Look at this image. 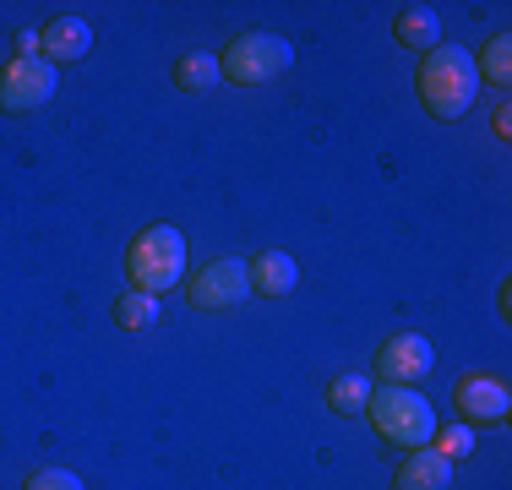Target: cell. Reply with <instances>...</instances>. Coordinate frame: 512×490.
<instances>
[{
    "label": "cell",
    "mask_w": 512,
    "mask_h": 490,
    "mask_svg": "<svg viewBox=\"0 0 512 490\" xmlns=\"http://www.w3.org/2000/svg\"><path fill=\"white\" fill-rule=\"evenodd\" d=\"M55 98V66L44 55H17L0 66V115H33Z\"/></svg>",
    "instance_id": "5"
},
{
    "label": "cell",
    "mask_w": 512,
    "mask_h": 490,
    "mask_svg": "<svg viewBox=\"0 0 512 490\" xmlns=\"http://www.w3.org/2000/svg\"><path fill=\"white\" fill-rule=\"evenodd\" d=\"M431 365H436V349L425 333H393L376 349V376H382L387 387H414Z\"/></svg>",
    "instance_id": "8"
},
{
    "label": "cell",
    "mask_w": 512,
    "mask_h": 490,
    "mask_svg": "<svg viewBox=\"0 0 512 490\" xmlns=\"http://www.w3.org/2000/svg\"><path fill=\"white\" fill-rule=\"evenodd\" d=\"M246 278L262 300H284V294L300 284V262L289 251H256L246 262Z\"/></svg>",
    "instance_id": "10"
},
{
    "label": "cell",
    "mask_w": 512,
    "mask_h": 490,
    "mask_svg": "<svg viewBox=\"0 0 512 490\" xmlns=\"http://www.w3.org/2000/svg\"><path fill=\"white\" fill-rule=\"evenodd\" d=\"M365 414H371L376 436L393 441V447H431L436 436V409L420 398L414 387H371V398H365Z\"/></svg>",
    "instance_id": "3"
},
{
    "label": "cell",
    "mask_w": 512,
    "mask_h": 490,
    "mask_svg": "<svg viewBox=\"0 0 512 490\" xmlns=\"http://www.w3.org/2000/svg\"><path fill=\"white\" fill-rule=\"evenodd\" d=\"M447 485H453V463L436 447H414L398 463V480H393V490H447Z\"/></svg>",
    "instance_id": "11"
},
{
    "label": "cell",
    "mask_w": 512,
    "mask_h": 490,
    "mask_svg": "<svg viewBox=\"0 0 512 490\" xmlns=\"http://www.w3.org/2000/svg\"><path fill=\"white\" fill-rule=\"evenodd\" d=\"M453 403H458L463 425H502L507 414H512V392H507L502 376H491V371H469V376H458Z\"/></svg>",
    "instance_id": "7"
},
{
    "label": "cell",
    "mask_w": 512,
    "mask_h": 490,
    "mask_svg": "<svg viewBox=\"0 0 512 490\" xmlns=\"http://www.w3.org/2000/svg\"><path fill=\"white\" fill-rule=\"evenodd\" d=\"M414 88H420V104L431 120H458L463 109L480 93V71H474V55L458 44H436L431 55L414 71Z\"/></svg>",
    "instance_id": "1"
},
{
    "label": "cell",
    "mask_w": 512,
    "mask_h": 490,
    "mask_svg": "<svg viewBox=\"0 0 512 490\" xmlns=\"http://www.w3.org/2000/svg\"><path fill=\"white\" fill-rule=\"evenodd\" d=\"M474 71H480V82H491V88H507L512 82V39L507 33H491L485 49L474 55Z\"/></svg>",
    "instance_id": "14"
},
{
    "label": "cell",
    "mask_w": 512,
    "mask_h": 490,
    "mask_svg": "<svg viewBox=\"0 0 512 490\" xmlns=\"http://www.w3.org/2000/svg\"><path fill=\"white\" fill-rule=\"evenodd\" d=\"M436 452H442V458L447 463H458V458H469V452H474V431H469V425H436Z\"/></svg>",
    "instance_id": "17"
},
{
    "label": "cell",
    "mask_w": 512,
    "mask_h": 490,
    "mask_svg": "<svg viewBox=\"0 0 512 490\" xmlns=\"http://www.w3.org/2000/svg\"><path fill=\"white\" fill-rule=\"evenodd\" d=\"M398 44L414 49V55H431L436 44H442V22H436V11L431 6H409V11H398Z\"/></svg>",
    "instance_id": "12"
},
{
    "label": "cell",
    "mask_w": 512,
    "mask_h": 490,
    "mask_svg": "<svg viewBox=\"0 0 512 490\" xmlns=\"http://www.w3.org/2000/svg\"><path fill=\"white\" fill-rule=\"evenodd\" d=\"M365 398H371V382L355 376V371L333 376V387H327V409H333V414H360Z\"/></svg>",
    "instance_id": "16"
},
{
    "label": "cell",
    "mask_w": 512,
    "mask_h": 490,
    "mask_svg": "<svg viewBox=\"0 0 512 490\" xmlns=\"http://www.w3.org/2000/svg\"><path fill=\"white\" fill-rule=\"evenodd\" d=\"M22 490H82V480L71 469H60V463H44V469H33Z\"/></svg>",
    "instance_id": "18"
},
{
    "label": "cell",
    "mask_w": 512,
    "mask_h": 490,
    "mask_svg": "<svg viewBox=\"0 0 512 490\" xmlns=\"http://www.w3.org/2000/svg\"><path fill=\"white\" fill-rule=\"evenodd\" d=\"M39 49L50 66H77V60L93 55V28L82 17H55L50 28L39 33Z\"/></svg>",
    "instance_id": "9"
},
{
    "label": "cell",
    "mask_w": 512,
    "mask_h": 490,
    "mask_svg": "<svg viewBox=\"0 0 512 490\" xmlns=\"http://www.w3.org/2000/svg\"><path fill=\"white\" fill-rule=\"evenodd\" d=\"M218 55H207V49H191V55H180L175 60V88L180 93H191V98H202V93H213L218 88Z\"/></svg>",
    "instance_id": "13"
},
{
    "label": "cell",
    "mask_w": 512,
    "mask_h": 490,
    "mask_svg": "<svg viewBox=\"0 0 512 490\" xmlns=\"http://www.w3.org/2000/svg\"><path fill=\"white\" fill-rule=\"evenodd\" d=\"M246 294H251V278H246V262H235V256H218V262H207L202 273L186 278V300L197 311H235Z\"/></svg>",
    "instance_id": "6"
},
{
    "label": "cell",
    "mask_w": 512,
    "mask_h": 490,
    "mask_svg": "<svg viewBox=\"0 0 512 490\" xmlns=\"http://www.w3.org/2000/svg\"><path fill=\"white\" fill-rule=\"evenodd\" d=\"M126 278L142 294H164L186 278V235L175 224H148L126 245Z\"/></svg>",
    "instance_id": "2"
},
{
    "label": "cell",
    "mask_w": 512,
    "mask_h": 490,
    "mask_svg": "<svg viewBox=\"0 0 512 490\" xmlns=\"http://www.w3.org/2000/svg\"><path fill=\"white\" fill-rule=\"evenodd\" d=\"M158 322V294H142V289H126L115 300V327H126V333H148Z\"/></svg>",
    "instance_id": "15"
},
{
    "label": "cell",
    "mask_w": 512,
    "mask_h": 490,
    "mask_svg": "<svg viewBox=\"0 0 512 490\" xmlns=\"http://www.w3.org/2000/svg\"><path fill=\"white\" fill-rule=\"evenodd\" d=\"M289 60H295L289 39H278V33H240V39L218 55V71H224V82H235V88H262V82H273Z\"/></svg>",
    "instance_id": "4"
}]
</instances>
